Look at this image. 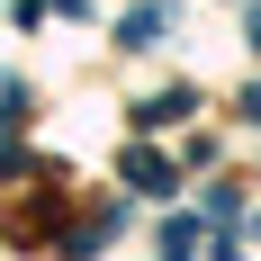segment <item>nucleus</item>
Listing matches in <instances>:
<instances>
[{"label":"nucleus","mask_w":261,"mask_h":261,"mask_svg":"<svg viewBox=\"0 0 261 261\" xmlns=\"http://www.w3.org/2000/svg\"><path fill=\"white\" fill-rule=\"evenodd\" d=\"M252 45H261V9H252Z\"/></svg>","instance_id":"3"},{"label":"nucleus","mask_w":261,"mask_h":261,"mask_svg":"<svg viewBox=\"0 0 261 261\" xmlns=\"http://www.w3.org/2000/svg\"><path fill=\"white\" fill-rule=\"evenodd\" d=\"M126 180L135 189H171V180H162V153H126Z\"/></svg>","instance_id":"2"},{"label":"nucleus","mask_w":261,"mask_h":261,"mask_svg":"<svg viewBox=\"0 0 261 261\" xmlns=\"http://www.w3.org/2000/svg\"><path fill=\"white\" fill-rule=\"evenodd\" d=\"M162 27H171V9H162V0H144V9L126 18V36H117V45H126V54H144V45H162Z\"/></svg>","instance_id":"1"}]
</instances>
